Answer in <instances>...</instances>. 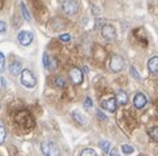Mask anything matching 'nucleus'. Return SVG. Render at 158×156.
<instances>
[{
    "mask_svg": "<svg viewBox=\"0 0 158 156\" xmlns=\"http://www.w3.org/2000/svg\"><path fill=\"white\" fill-rule=\"evenodd\" d=\"M72 117H73V119H75V121H77L80 125H85V124H86L85 117H84L80 112H77V111H75V112H72Z\"/></svg>",
    "mask_w": 158,
    "mask_h": 156,
    "instance_id": "obj_14",
    "label": "nucleus"
},
{
    "mask_svg": "<svg viewBox=\"0 0 158 156\" xmlns=\"http://www.w3.org/2000/svg\"><path fill=\"white\" fill-rule=\"evenodd\" d=\"M80 156H98V155H97V152H95L93 148H85V150H84V151L81 152Z\"/></svg>",
    "mask_w": 158,
    "mask_h": 156,
    "instance_id": "obj_19",
    "label": "nucleus"
},
{
    "mask_svg": "<svg viewBox=\"0 0 158 156\" xmlns=\"http://www.w3.org/2000/svg\"><path fill=\"white\" fill-rule=\"evenodd\" d=\"M131 73H132V76H133L135 78H136V80H140V76L136 73V69H135L133 66H131Z\"/></svg>",
    "mask_w": 158,
    "mask_h": 156,
    "instance_id": "obj_26",
    "label": "nucleus"
},
{
    "mask_svg": "<svg viewBox=\"0 0 158 156\" xmlns=\"http://www.w3.org/2000/svg\"><path fill=\"white\" fill-rule=\"evenodd\" d=\"M148 69L150 73H158V56L152 57L148 61Z\"/></svg>",
    "mask_w": 158,
    "mask_h": 156,
    "instance_id": "obj_13",
    "label": "nucleus"
},
{
    "mask_svg": "<svg viewBox=\"0 0 158 156\" xmlns=\"http://www.w3.org/2000/svg\"><path fill=\"white\" fill-rule=\"evenodd\" d=\"M122 151H123V154H126V155H131V154H133L135 148L132 146H129V144H123V146H122Z\"/></svg>",
    "mask_w": 158,
    "mask_h": 156,
    "instance_id": "obj_18",
    "label": "nucleus"
},
{
    "mask_svg": "<svg viewBox=\"0 0 158 156\" xmlns=\"http://www.w3.org/2000/svg\"><path fill=\"white\" fill-rule=\"evenodd\" d=\"M21 12H22V16H24V18H25L26 21H29V22H30V20H31L30 13H29V10H27L26 5H25L24 3H21Z\"/></svg>",
    "mask_w": 158,
    "mask_h": 156,
    "instance_id": "obj_16",
    "label": "nucleus"
},
{
    "mask_svg": "<svg viewBox=\"0 0 158 156\" xmlns=\"http://www.w3.org/2000/svg\"><path fill=\"white\" fill-rule=\"evenodd\" d=\"M17 39H19V43L21 46H29V44L33 42V39H34V35H33V33L24 30L17 35Z\"/></svg>",
    "mask_w": 158,
    "mask_h": 156,
    "instance_id": "obj_5",
    "label": "nucleus"
},
{
    "mask_svg": "<svg viewBox=\"0 0 158 156\" xmlns=\"http://www.w3.org/2000/svg\"><path fill=\"white\" fill-rule=\"evenodd\" d=\"M102 37L106 39L107 42H114L116 39V30L112 25L106 24L102 26Z\"/></svg>",
    "mask_w": 158,
    "mask_h": 156,
    "instance_id": "obj_4",
    "label": "nucleus"
},
{
    "mask_svg": "<svg viewBox=\"0 0 158 156\" xmlns=\"http://www.w3.org/2000/svg\"><path fill=\"white\" fill-rule=\"evenodd\" d=\"M69 78L75 85H80V83L82 82V80H84V74L78 68H72L69 70Z\"/></svg>",
    "mask_w": 158,
    "mask_h": 156,
    "instance_id": "obj_6",
    "label": "nucleus"
},
{
    "mask_svg": "<svg viewBox=\"0 0 158 156\" xmlns=\"http://www.w3.org/2000/svg\"><path fill=\"white\" fill-rule=\"evenodd\" d=\"M5 137H7V131H5L4 126L0 125V144L4 143V141H5Z\"/></svg>",
    "mask_w": 158,
    "mask_h": 156,
    "instance_id": "obj_20",
    "label": "nucleus"
},
{
    "mask_svg": "<svg viewBox=\"0 0 158 156\" xmlns=\"http://www.w3.org/2000/svg\"><path fill=\"white\" fill-rule=\"evenodd\" d=\"M110 156H120V155H119V151H118L116 148H112L110 151Z\"/></svg>",
    "mask_w": 158,
    "mask_h": 156,
    "instance_id": "obj_27",
    "label": "nucleus"
},
{
    "mask_svg": "<svg viewBox=\"0 0 158 156\" xmlns=\"http://www.w3.org/2000/svg\"><path fill=\"white\" fill-rule=\"evenodd\" d=\"M21 83L27 88H33L37 85L35 77L29 69H22V72H21Z\"/></svg>",
    "mask_w": 158,
    "mask_h": 156,
    "instance_id": "obj_1",
    "label": "nucleus"
},
{
    "mask_svg": "<svg viewBox=\"0 0 158 156\" xmlns=\"http://www.w3.org/2000/svg\"><path fill=\"white\" fill-rule=\"evenodd\" d=\"M43 65H44V68L48 69V70H54V69H56V66H58L56 60L50 57L48 53H46V52L43 53Z\"/></svg>",
    "mask_w": 158,
    "mask_h": 156,
    "instance_id": "obj_10",
    "label": "nucleus"
},
{
    "mask_svg": "<svg viewBox=\"0 0 158 156\" xmlns=\"http://www.w3.org/2000/svg\"><path fill=\"white\" fill-rule=\"evenodd\" d=\"M115 99H116V103L119 104V105H126L128 103V95H127V92L123 91V90L118 91Z\"/></svg>",
    "mask_w": 158,
    "mask_h": 156,
    "instance_id": "obj_12",
    "label": "nucleus"
},
{
    "mask_svg": "<svg viewBox=\"0 0 158 156\" xmlns=\"http://www.w3.org/2000/svg\"><path fill=\"white\" fill-rule=\"evenodd\" d=\"M97 116L99 117V119H102V120H105V119H106V117H105L102 113H101V112H98V113H97Z\"/></svg>",
    "mask_w": 158,
    "mask_h": 156,
    "instance_id": "obj_28",
    "label": "nucleus"
},
{
    "mask_svg": "<svg viewBox=\"0 0 158 156\" xmlns=\"http://www.w3.org/2000/svg\"><path fill=\"white\" fill-rule=\"evenodd\" d=\"M149 135H150V138L153 139V141L158 142V126L152 127V129L149 130Z\"/></svg>",
    "mask_w": 158,
    "mask_h": 156,
    "instance_id": "obj_17",
    "label": "nucleus"
},
{
    "mask_svg": "<svg viewBox=\"0 0 158 156\" xmlns=\"http://www.w3.org/2000/svg\"><path fill=\"white\" fill-rule=\"evenodd\" d=\"M22 72V66L20 61H13L12 64L9 65V73L12 76H19Z\"/></svg>",
    "mask_w": 158,
    "mask_h": 156,
    "instance_id": "obj_11",
    "label": "nucleus"
},
{
    "mask_svg": "<svg viewBox=\"0 0 158 156\" xmlns=\"http://www.w3.org/2000/svg\"><path fill=\"white\" fill-rule=\"evenodd\" d=\"M55 85L58 86V87H64L65 82H64V80H63V77H56V78H55Z\"/></svg>",
    "mask_w": 158,
    "mask_h": 156,
    "instance_id": "obj_21",
    "label": "nucleus"
},
{
    "mask_svg": "<svg viewBox=\"0 0 158 156\" xmlns=\"http://www.w3.org/2000/svg\"><path fill=\"white\" fill-rule=\"evenodd\" d=\"M98 146L102 148L105 152H110L111 151V150H110L111 148V143L109 141H101V142H98Z\"/></svg>",
    "mask_w": 158,
    "mask_h": 156,
    "instance_id": "obj_15",
    "label": "nucleus"
},
{
    "mask_svg": "<svg viewBox=\"0 0 158 156\" xmlns=\"http://www.w3.org/2000/svg\"><path fill=\"white\" fill-rule=\"evenodd\" d=\"M146 103H148V100H146V96L144 95L143 92H137L136 95H135L133 98V104H135V107H136L137 109H141V108H144Z\"/></svg>",
    "mask_w": 158,
    "mask_h": 156,
    "instance_id": "obj_8",
    "label": "nucleus"
},
{
    "mask_svg": "<svg viewBox=\"0 0 158 156\" xmlns=\"http://www.w3.org/2000/svg\"><path fill=\"white\" fill-rule=\"evenodd\" d=\"M110 69L112 72H120L124 68V59L120 55H112L110 59Z\"/></svg>",
    "mask_w": 158,
    "mask_h": 156,
    "instance_id": "obj_3",
    "label": "nucleus"
},
{
    "mask_svg": "<svg viewBox=\"0 0 158 156\" xmlns=\"http://www.w3.org/2000/svg\"><path fill=\"white\" fill-rule=\"evenodd\" d=\"M4 68H5V56L0 52V70L4 72Z\"/></svg>",
    "mask_w": 158,
    "mask_h": 156,
    "instance_id": "obj_22",
    "label": "nucleus"
},
{
    "mask_svg": "<svg viewBox=\"0 0 158 156\" xmlns=\"http://www.w3.org/2000/svg\"><path fill=\"white\" fill-rule=\"evenodd\" d=\"M63 10L65 14L75 16L78 12V3L76 0H64L63 2Z\"/></svg>",
    "mask_w": 158,
    "mask_h": 156,
    "instance_id": "obj_2",
    "label": "nucleus"
},
{
    "mask_svg": "<svg viewBox=\"0 0 158 156\" xmlns=\"http://www.w3.org/2000/svg\"><path fill=\"white\" fill-rule=\"evenodd\" d=\"M41 150H42V154L43 156H54L56 152V148L51 142H42L41 143Z\"/></svg>",
    "mask_w": 158,
    "mask_h": 156,
    "instance_id": "obj_7",
    "label": "nucleus"
},
{
    "mask_svg": "<svg viewBox=\"0 0 158 156\" xmlns=\"http://www.w3.org/2000/svg\"><path fill=\"white\" fill-rule=\"evenodd\" d=\"M92 105H93L92 99L86 98V99H85V103H84V107H85V108H92Z\"/></svg>",
    "mask_w": 158,
    "mask_h": 156,
    "instance_id": "obj_25",
    "label": "nucleus"
},
{
    "mask_svg": "<svg viewBox=\"0 0 158 156\" xmlns=\"http://www.w3.org/2000/svg\"><path fill=\"white\" fill-rule=\"evenodd\" d=\"M59 39H60L61 42H67V43H68L71 41V35L69 34H63V35L59 37Z\"/></svg>",
    "mask_w": 158,
    "mask_h": 156,
    "instance_id": "obj_24",
    "label": "nucleus"
},
{
    "mask_svg": "<svg viewBox=\"0 0 158 156\" xmlns=\"http://www.w3.org/2000/svg\"><path fill=\"white\" fill-rule=\"evenodd\" d=\"M7 31V24L4 21H0V34H4Z\"/></svg>",
    "mask_w": 158,
    "mask_h": 156,
    "instance_id": "obj_23",
    "label": "nucleus"
},
{
    "mask_svg": "<svg viewBox=\"0 0 158 156\" xmlns=\"http://www.w3.org/2000/svg\"><path fill=\"white\" fill-rule=\"evenodd\" d=\"M116 105H118V103H116L115 98H110V99L105 100V102H102V108L106 109L107 112H111V113L116 111Z\"/></svg>",
    "mask_w": 158,
    "mask_h": 156,
    "instance_id": "obj_9",
    "label": "nucleus"
}]
</instances>
